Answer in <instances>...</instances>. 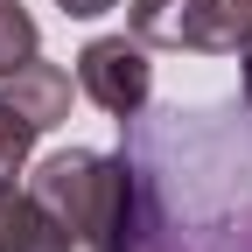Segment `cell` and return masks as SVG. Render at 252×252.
I'll use <instances>...</instances> for the list:
<instances>
[{"label":"cell","mask_w":252,"mask_h":252,"mask_svg":"<svg viewBox=\"0 0 252 252\" xmlns=\"http://www.w3.org/2000/svg\"><path fill=\"white\" fill-rule=\"evenodd\" d=\"M119 133V252H252V105L147 98Z\"/></svg>","instance_id":"obj_1"},{"label":"cell","mask_w":252,"mask_h":252,"mask_svg":"<svg viewBox=\"0 0 252 252\" xmlns=\"http://www.w3.org/2000/svg\"><path fill=\"white\" fill-rule=\"evenodd\" d=\"M21 231L14 252H119L126 224V168L119 154L63 147L21 189Z\"/></svg>","instance_id":"obj_2"},{"label":"cell","mask_w":252,"mask_h":252,"mask_svg":"<svg viewBox=\"0 0 252 252\" xmlns=\"http://www.w3.org/2000/svg\"><path fill=\"white\" fill-rule=\"evenodd\" d=\"M126 35L147 49H196L231 56L252 42V0H133Z\"/></svg>","instance_id":"obj_3"},{"label":"cell","mask_w":252,"mask_h":252,"mask_svg":"<svg viewBox=\"0 0 252 252\" xmlns=\"http://www.w3.org/2000/svg\"><path fill=\"white\" fill-rule=\"evenodd\" d=\"M77 84H84V98L98 105V112L133 119V112L154 98L147 42H133V35H98V42H84V49H77Z\"/></svg>","instance_id":"obj_4"},{"label":"cell","mask_w":252,"mask_h":252,"mask_svg":"<svg viewBox=\"0 0 252 252\" xmlns=\"http://www.w3.org/2000/svg\"><path fill=\"white\" fill-rule=\"evenodd\" d=\"M0 105H7V112H21L35 133H49V126H63V119H70V70H56V63L28 56L21 70H7V77H0Z\"/></svg>","instance_id":"obj_5"},{"label":"cell","mask_w":252,"mask_h":252,"mask_svg":"<svg viewBox=\"0 0 252 252\" xmlns=\"http://www.w3.org/2000/svg\"><path fill=\"white\" fill-rule=\"evenodd\" d=\"M28 56H42V28H35V14L21 0H0V77L21 70Z\"/></svg>","instance_id":"obj_6"},{"label":"cell","mask_w":252,"mask_h":252,"mask_svg":"<svg viewBox=\"0 0 252 252\" xmlns=\"http://www.w3.org/2000/svg\"><path fill=\"white\" fill-rule=\"evenodd\" d=\"M28 147H35V126H28L21 112H7V105H0V182H14V175H21Z\"/></svg>","instance_id":"obj_7"},{"label":"cell","mask_w":252,"mask_h":252,"mask_svg":"<svg viewBox=\"0 0 252 252\" xmlns=\"http://www.w3.org/2000/svg\"><path fill=\"white\" fill-rule=\"evenodd\" d=\"M21 210H28V203H21V189H14V182H0V252H14V231H21Z\"/></svg>","instance_id":"obj_8"},{"label":"cell","mask_w":252,"mask_h":252,"mask_svg":"<svg viewBox=\"0 0 252 252\" xmlns=\"http://www.w3.org/2000/svg\"><path fill=\"white\" fill-rule=\"evenodd\" d=\"M56 7L70 14V21H98V14H112V7H119V0H56Z\"/></svg>","instance_id":"obj_9"},{"label":"cell","mask_w":252,"mask_h":252,"mask_svg":"<svg viewBox=\"0 0 252 252\" xmlns=\"http://www.w3.org/2000/svg\"><path fill=\"white\" fill-rule=\"evenodd\" d=\"M238 63H245V105H252V42L238 49Z\"/></svg>","instance_id":"obj_10"}]
</instances>
